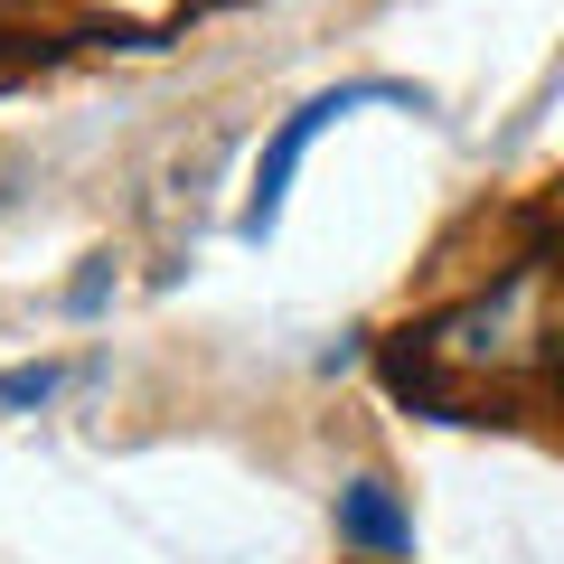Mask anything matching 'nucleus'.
Wrapping results in <instances>:
<instances>
[{"label": "nucleus", "instance_id": "f257e3e1", "mask_svg": "<svg viewBox=\"0 0 564 564\" xmlns=\"http://www.w3.org/2000/svg\"><path fill=\"white\" fill-rule=\"evenodd\" d=\"M358 104H414L423 113V85H395V76H367V85H339V95H311L302 113L282 122L273 141H263V170H254V198H245V245H263L282 226V198H292V180H302V161H311V141L329 132L339 113H358Z\"/></svg>", "mask_w": 564, "mask_h": 564}, {"label": "nucleus", "instance_id": "7ed1b4c3", "mask_svg": "<svg viewBox=\"0 0 564 564\" xmlns=\"http://www.w3.org/2000/svg\"><path fill=\"white\" fill-rule=\"evenodd\" d=\"M57 386H66V367H57V358H39V367H10V377H0V404L20 414V404H47Z\"/></svg>", "mask_w": 564, "mask_h": 564}, {"label": "nucleus", "instance_id": "f03ea898", "mask_svg": "<svg viewBox=\"0 0 564 564\" xmlns=\"http://www.w3.org/2000/svg\"><path fill=\"white\" fill-rule=\"evenodd\" d=\"M339 545L404 564V555H414V518H404V499H395L386 480H348V489H339Z\"/></svg>", "mask_w": 564, "mask_h": 564}]
</instances>
